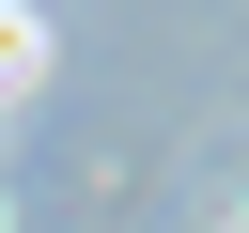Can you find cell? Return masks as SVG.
Here are the masks:
<instances>
[{"label": "cell", "mask_w": 249, "mask_h": 233, "mask_svg": "<svg viewBox=\"0 0 249 233\" xmlns=\"http://www.w3.org/2000/svg\"><path fill=\"white\" fill-rule=\"evenodd\" d=\"M31 62H47V16H31V0H0V78H31Z\"/></svg>", "instance_id": "obj_1"}]
</instances>
